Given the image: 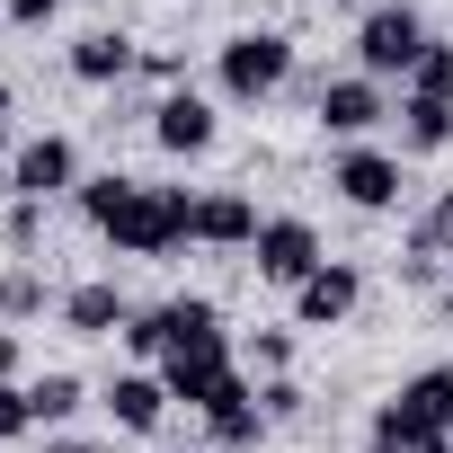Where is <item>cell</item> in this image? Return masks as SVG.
<instances>
[{
    "mask_svg": "<svg viewBox=\"0 0 453 453\" xmlns=\"http://www.w3.org/2000/svg\"><path fill=\"white\" fill-rule=\"evenodd\" d=\"M81 213L125 250V258H160L178 241H196V196L187 187H142V178H81Z\"/></svg>",
    "mask_w": 453,
    "mask_h": 453,
    "instance_id": "1",
    "label": "cell"
},
{
    "mask_svg": "<svg viewBox=\"0 0 453 453\" xmlns=\"http://www.w3.org/2000/svg\"><path fill=\"white\" fill-rule=\"evenodd\" d=\"M444 400H453V365H426L418 382H400V391L373 409V444H382V453H453Z\"/></svg>",
    "mask_w": 453,
    "mask_h": 453,
    "instance_id": "2",
    "label": "cell"
},
{
    "mask_svg": "<svg viewBox=\"0 0 453 453\" xmlns=\"http://www.w3.org/2000/svg\"><path fill=\"white\" fill-rule=\"evenodd\" d=\"M213 81H222V98H232V107L276 98V89L294 81V36H276V27H241L232 45L213 54Z\"/></svg>",
    "mask_w": 453,
    "mask_h": 453,
    "instance_id": "3",
    "label": "cell"
},
{
    "mask_svg": "<svg viewBox=\"0 0 453 453\" xmlns=\"http://www.w3.org/2000/svg\"><path fill=\"white\" fill-rule=\"evenodd\" d=\"M435 36H426V19L409 10V0H373V10L356 19V63H365V81H409L418 72V54H426Z\"/></svg>",
    "mask_w": 453,
    "mask_h": 453,
    "instance_id": "4",
    "label": "cell"
},
{
    "mask_svg": "<svg viewBox=\"0 0 453 453\" xmlns=\"http://www.w3.org/2000/svg\"><path fill=\"white\" fill-rule=\"evenodd\" d=\"M250 267H258L267 285H285V294H294V285H311L329 258H320V232H311L303 213H267V222H258V250H250Z\"/></svg>",
    "mask_w": 453,
    "mask_h": 453,
    "instance_id": "5",
    "label": "cell"
},
{
    "mask_svg": "<svg viewBox=\"0 0 453 453\" xmlns=\"http://www.w3.org/2000/svg\"><path fill=\"white\" fill-rule=\"evenodd\" d=\"M329 187H338L356 213H391V204H400V160L373 151V142H347V151L329 160Z\"/></svg>",
    "mask_w": 453,
    "mask_h": 453,
    "instance_id": "6",
    "label": "cell"
},
{
    "mask_svg": "<svg viewBox=\"0 0 453 453\" xmlns=\"http://www.w3.org/2000/svg\"><path fill=\"white\" fill-rule=\"evenodd\" d=\"M10 187H19L27 204L81 187V151H72V134H36V142H19V151H10Z\"/></svg>",
    "mask_w": 453,
    "mask_h": 453,
    "instance_id": "7",
    "label": "cell"
},
{
    "mask_svg": "<svg viewBox=\"0 0 453 453\" xmlns=\"http://www.w3.org/2000/svg\"><path fill=\"white\" fill-rule=\"evenodd\" d=\"M213 134H222V125H213V98H204V89H169V98L151 107V142L178 151V160L213 151Z\"/></svg>",
    "mask_w": 453,
    "mask_h": 453,
    "instance_id": "8",
    "label": "cell"
},
{
    "mask_svg": "<svg viewBox=\"0 0 453 453\" xmlns=\"http://www.w3.org/2000/svg\"><path fill=\"white\" fill-rule=\"evenodd\" d=\"M391 107H382V81H365V72H347V81H320V134H338V142H356V134H373Z\"/></svg>",
    "mask_w": 453,
    "mask_h": 453,
    "instance_id": "9",
    "label": "cell"
},
{
    "mask_svg": "<svg viewBox=\"0 0 453 453\" xmlns=\"http://www.w3.org/2000/svg\"><path fill=\"white\" fill-rule=\"evenodd\" d=\"M241 365H232V347H178V356H160V382H169V400H187V409H213V391L232 382Z\"/></svg>",
    "mask_w": 453,
    "mask_h": 453,
    "instance_id": "10",
    "label": "cell"
},
{
    "mask_svg": "<svg viewBox=\"0 0 453 453\" xmlns=\"http://www.w3.org/2000/svg\"><path fill=\"white\" fill-rule=\"evenodd\" d=\"M356 303H365V276H356L347 258H329L311 285H294V320H303V329H338Z\"/></svg>",
    "mask_w": 453,
    "mask_h": 453,
    "instance_id": "11",
    "label": "cell"
},
{
    "mask_svg": "<svg viewBox=\"0 0 453 453\" xmlns=\"http://www.w3.org/2000/svg\"><path fill=\"white\" fill-rule=\"evenodd\" d=\"M204 426H213V453H250L258 435H267V409H258V391H250V373H232L213 391V409H204Z\"/></svg>",
    "mask_w": 453,
    "mask_h": 453,
    "instance_id": "12",
    "label": "cell"
},
{
    "mask_svg": "<svg viewBox=\"0 0 453 453\" xmlns=\"http://www.w3.org/2000/svg\"><path fill=\"white\" fill-rule=\"evenodd\" d=\"M196 241H204V250H258V204H250L241 187L196 196Z\"/></svg>",
    "mask_w": 453,
    "mask_h": 453,
    "instance_id": "13",
    "label": "cell"
},
{
    "mask_svg": "<svg viewBox=\"0 0 453 453\" xmlns=\"http://www.w3.org/2000/svg\"><path fill=\"white\" fill-rule=\"evenodd\" d=\"M125 72H142V45H134V36H116V27H89V36L72 45V81L107 89V81H125Z\"/></svg>",
    "mask_w": 453,
    "mask_h": 453,
    "instance_id": "14",
    "label": "cell"
},
{
    "mask_svg": "<svg viewBox=\"0 0 453 453\" xmlns=\"http://www.w3.org/2000/svg\"><path fill=\"white\" fill-rule=\"evenodd\" d=\"M107 409H116L125 435H151V426L169 418V382H160V373H116V382H107Z\"/></svg>",
    "mask_w": 453,
    "mask_h": 453,
    "instance_id": "15",
    "label": "cell"
},
{
    "mask_svg": "<svg viewBox=\"0 0 453 453\" xmlns=\"http://www.w3.org/2000/svg\"><path fill=\"white\" fill-rule=\"evenodd\" d=\"M125 320H134V303H125L116 285H72V294H63V329H72V338H107V329H125Z\"/></svg>",
    "mask_w": 453,
    "mask_h": 453,
    "instance_id": "16",
    "label": "cell"
},
{
    "mask_svg": "<svg viewBox=\"0 0 453 453\" xmlns=\"http://www.w3.org/2000/svg\"><path fill=\"white\" fill-rule=\"evenodd\" d=\"M160 320H169V356H178V347H232V338H222V311H213L204 294L160 303Z\"/></svg>",
    "mask_w": 453,
    "mask_h": 453,
    "instance_id": "17",
    "label": "cell"
},
{
    "mask_svg": "<svg viewBox=\"0 0 453 453\" xmlns=\"http://www.w3.org/2000/svg\"><path fill=\"white\" fill-rule=\"evenodd\" d=\"M400 142L409 151H444L453 142V98H400Z\"/></svg>",
    "mask_w": 453,
    "mask_h": 453,
    "instance_id": "18",
    "label": "cell"
},
{
    "mask_svg": "<svg viewBox=\"0 0 453 453\" xmlns=\"http://www.w3.org/2000/svg\"><path fill=\"white\" fill-rule=\"evenodd\" d=\"M27 409H36V426L63 435V418L81 409V373H36V382H27Z\"/></svg>",
    "mask_w": 453,
    "mask_h": 453,
    "instance_id": "19",
    "label": "cell"
},
{
    "mask_svg": "<svg viewBox=\"0 0 453 453\" xmlns=\"http://www.w3.org/2000/svg\"><path fill=\"white\" fill-rule=\"evenodd\" d=\"M45 311V276L36 267H0V320H36Z\"/></svg>",
    "mask_w": 453,
    "mask_h": 453,
    "instance_id": "20",
    "label": "cell"
},
{
    "mask_svg": "<svg viewBox=\"0 0 453 453\" xmlns=\"http://www.w3.org/2000/svg\"><path fill=\"white\" fill-rule=\"evenodd\" d=\"M409 250H426V258H453V187L426 204V222H418V232H409Z\"/></svg>",
    "mask_w": 453,
    "mask_h": 453,
    "instance_id": "21",
    "label": "cell"
},
{
    "mask_svg": "<svg viewBox=\"0 0 453 453\" xmlns=\"http://www.w3.org/2000/svg\"><path fill=\"white\" fill-rule=\"evenodd\" d=\"M409 98H453V45H426V54H418Z\"/></svg>",
    "mask_w": 453,
    "mask_h": 453,
    "instance_id": "22",
    "label": "cell"
},
{
    "mask_svg": "<svg viewBox=\"0 0 453 453\" xmlns=\"http://www.w3.org/2000/svg\"><path fill=\"white\" fill-rule=\"evenodd\" d=\"M250 365H258L267 382H276V373H294V329H258V338H250Z\"/></svg>",
    "mask_w": 453,
    "mask_h": 453,
    "instance_id": "23",
    "label": "cell"
},
{
    "mask_svg": "<svg viewBox=\"0 0 453 453\" xmlns=\"http://www.w3.org/2000/svg\"><path fill=\"white\" fill-rule=\"evenodd\" d=\"M116 338H125L134 356H169V320H160V311H134V320H125Z\"/></svg>",
    "mask_w": 453,
    "mask_h": 453,
    "instance_id": "24",
    "label": "cell"
},
{
    "mask_svg": "<svg viewBox=\"0 0 453 453\" xmlns=\"http://www.w3.org/2000/svg\"><path fill=\"white\" fill-rule=\"evenodd\" d=\"M36 426V409H27V382H0V444H19Z\"/></svg>",
    "mask_w": 453,
    "mask_h": 453,
    "instance_id": "25",
    "label": "cell"
},
{
    "mask_svg": "<svg viewBox=\"0 0 453 453\" xmlns=\"http://www.w3.org/2000/svg\"><path fill=\"white\" fill-rule=\"evenodd\" d=\"M258 409H267V426H276V418H303V382H294V373H276V382L258 391Z\"/></svg>",
    "mask_w": 453,
    "mask_h": 453,
    "instance_id": "26",
    "label": "cell"
},
{
    "mask_svg": "<svg viewBox=\"0 0 453 453\" xmlns=\"http://www.w3.org/2000/svg\"><path fill=\"white\" fill-rule=\"evenodd\" d=\"M0 232H10V250H36V232H45V204H10V222H0Z\"/></svg>",
    "mask_w": 453,
    "mask_h": 453,
    "instance_id": "27",
    "label": "cell"
},
{
    "mask_svg": "<svg viewBox=\"0 0 453 453\" xmlns=\"http://www.w3.org/2000/svg\"><path fill=\"white\" fill-rule=\"evenodd\" d=\"M0 19H10V27H54L63 0H0Z\"/></svg>",
    "mask_w": 453,
    "mask_h": 453,
    "instance_id": "28",
    "label": "cell"
},
{
    "mask_svg": "<svg viewBox=\"0 0 453 453\" xmlns=\"http://www.w3.org/2000/svg\"><path fill=\"white\" fill-rule=\"evenodd\" d=\"M142 72H151V81H169V89H178V81H187V54H178V45H151V54H142Z\"/></svg>",
    "mask_w": 453,
    "mask_h": 453,
    "instance_id": "29",
    "label": "cell"
},
{
    "mask_svg": "<svg viewBox=\"0 0 453 453\" xmlns=\"http://www.w3.org/2000/svg\"><path fill=\"white\" fill-rule=\"evenodd\" d=\"M19 365H27V347H19V329H0V382H19Z\"/></svg>",
    "mask_w": 453,
    "mask_h": 453,
    "instance_id": "30",
    "label": "cell"
},
{
    "mask_svg": "<svg viewBox=\"0 0 453 453\" xmlns=\"http://www.w3.org/2000/svg\"><path fill=\"white\" fill-rule=\"evenodd\" d=\"M45 453H98L89 435H45Z\"/></svg>",
    "mask_w": 453,
    "mask_h": 453,
    "instance_id": "31",
    "label": "cell"
},
{
    "mask_svg": "<svg viewBox=\"0 0 453 453\" xmlns=\"http://www.w3.org/2000/svg\"><path fill=\"white\" fill-rule=\"evenodd\" d=\"M0 169H10V89H0Z\"/></svg>",
    "mask_w": 453,
    "mask_h": 453,
    "instance_id": "32",
    "label": "cell"
},
{
    "mask_svg": "<svg viewBox=\"0 0 453 453\" xmlns=\"http://www.w3.org/2000/svg\"><path fill=\"white\" fill-rule=\"evenodd\" d=\"M435 303H444V320H453V267H444V285H435Z\"/></svg>",
    "mask_w": 453,
    "mask_h": 453,
    "instance_id": "33",
    "label": "cell"
},
{
    "mask_svg": "<svg viewBox=\"0 0 453 453\" xmlns=\"http://www.w3.org/2000/svg\"><path fill=\"white\" fill-rule=\"evenodd\" d=\"M329 10H373V0H329Z\"/></svg>",
    "mask_w": 453,
    "mask_h": 453,
    "instance_id": "34",
    "label": "cell"
},
{
    "mask_svg": "<svg viewBox=\"0 0 453 453\" xmlns=\"http://www.w3.org/2000/svg\"><path fill=\"white\" fill-rule=\"evenodd\" d=\"M444 435H453V400H444Z\"/></svg>",
    "mask_w": 453,
    "mask_h": 453,
    "instance_id": "35",
    "label": "cell"
},
{
    "mask_svg": "<svg viewBox=\"0 0 453 453\" xmlns=\"http://www.w3.org/2000/svg\"><path fill=\"white\" fill-rule=\"evenodd\" d=\"M187 453H213V444H187Z\"/></svg>",
    "mask_w": 453,
    "mask_h": 453,
    "instance_id": "36",
    "label": "cell"
},
{
    "mask_svg": "<svg viewBox=\"0 0 453 453\" xmlns=\"http://www.w3.org/2000/svg\"><path fill=\"white\" fill-rule=\"evenodd\" d=\"M373 453H382V444H373Z\"/></svg>",
    "mask_w": 453,
    "mask_h": 453,
    "instance_id": "37",
    "label": "cell"
}]
</instances>
